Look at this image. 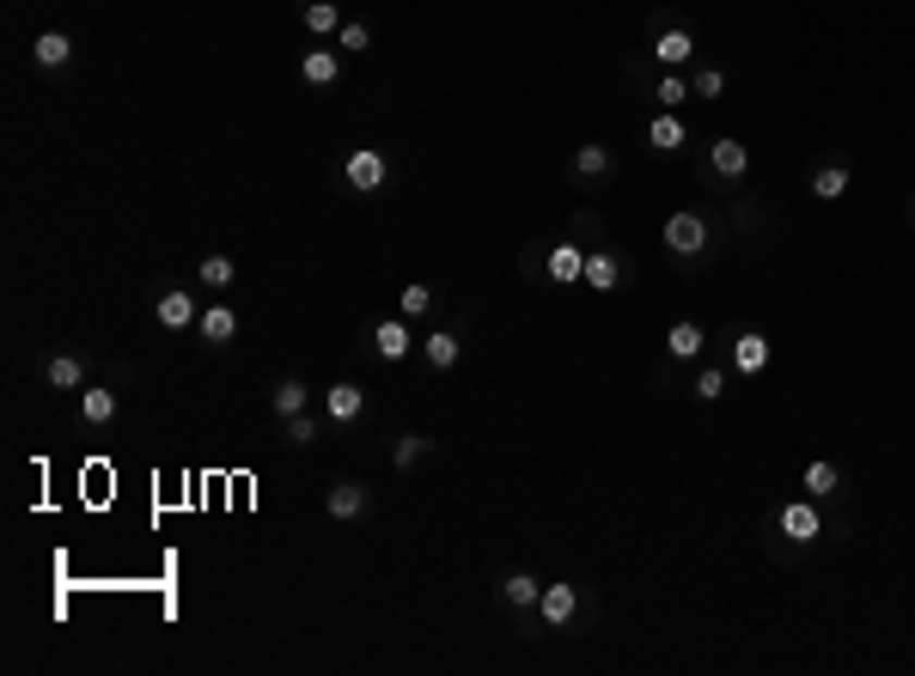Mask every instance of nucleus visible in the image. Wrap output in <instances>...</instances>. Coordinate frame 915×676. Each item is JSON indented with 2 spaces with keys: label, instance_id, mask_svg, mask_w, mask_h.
<instances>
[{
  "label": "nucleus",
  "instance_id": "nucleus-1",
  "mask_svg": "<svg viewBox=\"0 0 915 676\" xmlns=\"http://www.w3.org/2000/svg\"><path fill=\"white\" fill-rule=\"evenodd\" d=\"M659 238H666V256L683 262V268H708L714 245H720V231H714V220L702 214V208H678V214H666Z\"/></svg>",
  "mask_w": 915,
  "mask_h": 676
},
{
  "label": "nucleus",
  "instance_id": "nucleus-2",
  "mask_svg": "<svg viewBox=\"0 0 915 676\" xmlns=\"http://www.w3.org/2000/svg\"><path fill=\"white\" fill-rule=\"evenodd\" d=\"M586 610H592L586 591H580L574 579H556V585H543V598H537V628L543 634H561V628H574Z\"/></svg>",
  "mask_w": 915,
  "mask_h": 676
},
{
  "label": "nucleus",
  "instance_id": "nucleus-3",
  "mask_svg": "<svg viewBox=\"0 0 915 676\" xmlns=\"http://www.w3.org/2000/svg\"><path fill=\"white\" fill-rule=\"evenodd\" d=\"M385 184H391L385 147H348V153H342V189H348V196H379Z\"/></svg>",
  "mask_w": 915,
  "mask_h": 676
},
{
  "label": "nucleus",
  "instance_id": "nucleus-4",
  "mask_svg": "<svg viewBox=\"0 0 915 676\" xmlns=\"http://www.w3.org/2000/svg\"><path fill=\"white\" fill-rule=\"evenodd\" d=\"M153 323H159V329H171V336H184V329L202 323V299H196L184 280H159V287H153Z\"/></svg>",
  "mask_w": 915,
  "mask_h": 676
},
{
  "label": "nucleus",
  "instance_id": "nucleus-5",
  "mask_svg": "<svg viewBox=\"0 0 915 676\" xmlns=\"http://www.w3.org/2000/svg\"><path fill=\"white\" fill-rule=\"evenodd\" d=\"M745 171H751V153H745V140H732V135H714L708 140V153H702V184L720 189V184H745Z\"/></svg>",
  "mask_w": 915,
  "mask_h": 676
},
{
  "label": "nucleus",
  "instance_id": "nucleus-6",
  "mask_svg": "<svg viewBox=\"0 0 915 676\" xmlns=\"http://www.w3.org/2000/svg\"><path fill=\"white\" fill-rule=\"evenodd\" d=\"M373 500L379 493L367 488L360 476H336L324 488V512H330V524H360V518H373Z\"/></svg>",
  "mask_w": 915,
  "mask_h": 676
},
{
  "label": "nucleus",
  "instance_id": "nucleus-7",
  "mask_svg": "<svg viewBox=\"0 0 915 676\" xmlns=\"http://www.w3.org/2000/svg\"><path fill=\"white\" fill-rule=\"evenodd\" d=\"M116 415H123V402H116V385H86L74 397V427L79 433H104L116 427Z\"/></svg>",
  "mask_w": 915,
  "mask_h": 676
},
{
  "label": "nucleus",
  "instance_id": "nucleus-8",
  "mask_svg": "<svg viewBox=\"0 0 915 676\" xmlns=\"http://www.w3.org/2000/svg\"><path fill=\"white\" fill-rule=\"evenodd\" d=\"M37 378H44V390H86V385H92V354H79V348H55Z\"/></svg>",
  "mask_w": 915,
  "mask_h": 676
},
{
  "label": "nucleus",
  "instance_id": "nucleus-9",
  "mask_svg": "<svg viewBox=\"0 0 915 676\" xmlns=\"http://www.w3.org/2000/svg\"><path fill=\"white\" fill-rule=\"evenodd\" d=\"M617 177V153H610L605 140H586V147H574V159H568V184L580 189H598Z\"/></svg>",
  "mask_w": 915,
  "mask_h": 676
},
{
  "label": "nucleus",
  "instance_id": "nucleus-10",
  "mask_svg": "<svg viewBox=\"0 0 915 676\" xmlns=\"http://www.w3.org/2000/svg\"><path fill=\"white\" fill-rule=\"evenodd\" d=\"M360 348H367L373 360H409V348H416V336H409V317H379V323H367Z\"/></svg>",
  "mask_w": 915,
  "mask_h": 676
},
{
  "label": "nucleus",
  "instance_id": "nucleus-11",
  "mask_svg": "<svg viewBox=\"0 0 915 676\" xmlns=\"http://www.w3.org/2000/svg\"><path fill=\"white\" fill-rule=\"evenodd\" d=\"M196 341H202L208 354H226V348H233V341H238V311H233V299H214V305H202Z\"/></svg>",
  "mask_w": 915,
  "mask_h": 676
},
{
  "label": "nucleus",
  "instance_id": "nucleus-12",
  "mask_svg": "<svg viewBox=\"0 0 915 676\" xmlns=\"http://www.w3.org/2000/svg\"><path fill=\"white\" fill-rule=\"evenodd\" d=\"M629 280H635V262L629 256H617L610 245L586 250V287L592 292H617V287H629Z\"/></svg>",
  "mask_w": 915,
  "mask_h": 676
},
{
  "label": "nucleus",
  "instance_id": "nucleus-13",
  "mask_svg": "<svg viewBox=\"0 0 915 676\" xmlns=\"http://www.w3.org/2000/svg\"><path fill=\"white\" fill-rule=\"evenodd\" d=\"M543 280H556V287H580V280H586V250H580V245H549V250H543Z\"/></svg>",
  "mask_w": 915,
  "mask_h": 676
},
{
  "label": "nucleus",
  "instance_id": "nucleus-14",
  "mask_svg": "<svg viewBox=\"0 0 915 676\" xmlns=\"http://www.w3.org/2000/svg\"><path fill=\"white\" fill-rule=\"evenodd\" d=\"M360 415H367V390H360V385L342 378V385L324 390V421H330V427H355Z\"/></svg>",
  "mask_w": 915,
  "mask_h": 676
},
{
  "label": "nucleus",
  "instance_id": "nucleus-15",
  "mask_svg": "<svg viewBox=\"0 0 915 676\" xmlns=\"http://www.w3.org/2000/svg\"><path fill=\"white\" fill-rule=\"evenodd\" d=\"M659 67H683L690 55H696V32L690 25H671V32H653V49H647Z\"/></svg>",
  "mask_w": 915,
  "mask_h": 676
},
{
  "label": "nucleus",
  "instance_id": "nucleus-16",
  "mask_svg": "<svg viewBox=\"0 0 915 676\" xmlns=\"http://www.w3.org/2000/svg\"><path fill=\"white\" fill-rule=\"evenodd\" d=\"M311 409V385L299 378V372H287V378H275V390H269V415L287 421V415H306Z\"/></svg>",
  "mask_w": 915,
  "mask_h": 676
},
{
  "label": "nucleus",
  "instance_id": "nucleus-17",
  "mask_svg": "<svg viewBox=\"0 0 915 676\" xmlns=\"http://www.w3.org/2000/svg\"><path fill=\"white\" fill-rule=\"evenodd\" d=\"M732 372H745V378L769 372V336H763V329H739V336H732Z\"/></svg>",
  "mask_w": 915,
  "mask_h": 676
},
{
  "label": "nucleus",
  "instance_id": "nucleus-18",
  "mask_svg": "<svg viewBox=\"0 0 915 676\" xmlns=\"http://www.w3.org/2000/svg\"><path fill=\"white\" fill-rule=\"evenodd\" d=\"M67 62H74V37H67V32H37V43H32V67H37V74H62Z\"/></svg>",
  "mask_w": 915,
  "mask_h": 676
},
{
  "label": "nucleus",
  "instance_id": "nucleus-19",
  "mask_svg": "<svg viewBox=\"0 0 915 676\" xmlns=\"http://www.w3.org/2000/svg\"><path fill=\"white\" fill-rule=\"evenodd\" d=\"M647 147L653 153H683V147H690V128L678 123V110H659L647 123Z\"/></svg>",
  "mask_w": 915,
  "mask_h": 676
},
{
  "label": "nucleus",
  "instance_id": "nucleus-20",
  "mask_svg": "<svg viewBox=\"0 0 915 676\" xmlns=\"http://www.w3.org/2000/svg\"><path fill=\"white\" fill-rule=\"evenodd\" d=\"M421 354H428V366H434V372H452L458 360H465V336H458V329H428Z\"/></svg>",
  "mask_w": 915,
  "mask_h": 676
},
{
  "label": "nucleus",
  "instance_id": "nucleus-21",
  "mask_svg": "<svg viewBox=\"0 0 915 676\" xmlns=\"http://www.w3.org/2000/svg\"><path fill=\"white\" fill-rule=\"evenodd\" d=\"M299 79H306V86H336L342 49H306V55H299Z\"/></svg>",
  "mask_w": 915,
  "mask_h": 676
},
{
  "label": "nucleus",
  "instance_id": "nucleus-22",
  "mask_svg": "<svg viewBox=\"0 0 915 676\" xmlns=\"http://www.w3.org/2000/svg\"><path fill=\"white\" fill-rule=\"evenodd\" d=\"M537 598H543V579H531V573H507V579H500V603H507L512 615H531Z\"/></svg>",
  "mask_w": 915,
  "mask_h": 676
},
{
  "label": "nucleus",
  "instance_id": "nucleus-23",
  "mask_svg": "<svg viewBox=\"0 0 915 676\" xmlns=\"http://www.w3.org/2000/svg\"><path fill=\"white\" fill-rule=\"evenodd\" d=\"M812 196L818 201H842L849 196V165H842V159H824V165H812Z\"/></svg>",
  "mask_w": 915,
  "mask_h": 676
},
{
  "label": "nucleus",
  "instance_id": "nucleus-24",
  "mask_svg": "<svg viewBox=\"0 0 915 676\" xmlns=\"http://www.w3.org/2000/svg\"><path fill=\"white\" fill-rule=\"evenodd\" d=\"M800 488H806L812 500H837V493H842V470H837V463H824V458H812L806 470H800Z\"/></svg>",
  "mask_w": 915,
  "mask_h": 676
},
{
  "label": "nucleus",
  "instance_id": "nucleus-25",
  "mask_svg": "<svg viewBox=\"0 0 915 676\" xmlns=\"http://www.w3.org/2000/svg\"><path fill=\"white\" fill-rule=\"evenodd\" d=\"M702 341H708V336H702V323H690V317L671 323V329H666V360H671V366H678V360H696Z\"/></svg>",
  "mask_w": 915,
  "mask_h": 676
},
{
  "label": "nucleus",
  "instance_id": "nucleus-26",
  "mask_svg": "<svg viewBox=\"0 0 915 676\" xmlns=\"http://www.w3.org/2000/svg\"><path fill=\"white\" fill-rule=\"evenodd\" d=\"M196 280H202L208 292H226L238 280V256H226V250H214V256L196 262Z\"/></svg>",
  "mask_w": 915,
  "mask_h": 676
},
{
  "label": "nucleus",
  "instance_id": "nucleus-27",
  "mask_svg": "<svg viewBox=\"0 0 915 676\" xmlns=\"http://www.w3.org/2000/svg\"><path fill=\"white\" fill-rule=\"evenodd\" d=\"M299 18H306L311 37H336V32H342V0H306V7H299Z\"/></svg>",
  "mask_w": 915,
  "mask_h": 676
},
{
  "label": "nucleus",
  "instance_id": "nucleus-28",
  "mask_svg": "<svg viewBox=\"0 0 915 676\" xmlns=\"http://www.w3.org/2000/svg\"><path fill=\"white\" fill-rule=\"evenodd\" d=\"M434 305H440V287H428V280H409V287L397 292V317H409V323L428 317Z\"/></svg>",
  "mask_w": 915,
  "mask_h": 676
},
{
  "label": "nucleus",
  "instance_id": "nucleus-29",
  "mask_svg": "<svg viewBox=\"0 0 915 676\" xmlns=\"http://www.w3.org/2000/svg\"><path fill=\"white\" fill-rule=\"evenodd\" d=\"M318 433H324V415H311V409H306V415L281 421V439H287L294 451H311V446H318Z\"/></svg>",
  "mask_w": 915,
  "mask_h": 676
},
{
  "label": "nucleus",
  "instance_id": "nucleus-30",
  "mask_svg": "<svg viewBox=\"0 0 915 676\" xmlns=\"http://www.w3.org/2000/svg\"><path fill=\"white\" fill-rule=\"evenodd\" d=\"M421 458H434V439H428V433H397V446H391V463H397V470H416Z\"/></svg>",
  "mask_w": 915,
  "mask_h": 676
},
{
  "label": "nucleus",
  "instance_id": "nucleus-31",
  "mask_svg": "<svg viewBox=\"0 0 915 676\" xmlns=\"http://www.w3.org/2000/svg\"><path fill=\"white\" fill-rule=\"evenodd\" d=\"M653 98H659V110H678V104H690L696 92H690V79H683L678 67H666V74L653 79Z\"/></svg>",
  "mask_w": 915,
  "mask_h": 676
},
{
  "label": "nucleus",
  "instance_id": "nucleus-32",
  "mask_svg": "<svg viewBox=\"0 0 915 676\" xmlns=\"http://www.w3.org/2000/svg\"><path fill=\"white\" fill-rule=\"evenodd\" d=\"M732 390V372L727 366H702L696 372V402H720Z\"/></svg>",
  "mask_w": 915,
  "mask_h": 676
},
{
  "label": "nucleus",
  "instance_id": "nucleus-33",
  "mask_svg": "<svg viewBox=\"0 0 915 676\" xmlns=\"http://www.w3.org/2000/svg\"><path fill=\"white\" fill-rule=\"evenodd\" d=\"M336 49H342V55H367V49H373V25H367V18L342 25V32H336Z\"/></svg>",
  "mask_w": 915,
  "mask_h": 676
},
{
  "label": "nucleus",
  "instance_id": "nucleus-34",
  "mask_svg": "<svg viewBox=\"0 0 915 676\" xmlns=\"http://www.w3.org/2000/svg\"><path fill=\"white\" fill-rule=\"evenodd\" d=\"M690 92H696V98H720V92H727V67H702V74L690 79Z\"/></svg>",
  "mask_w": 915,
  "mask_h": 676
},
{
  "label": "nucleus",
  "instance_id": "nucleus-35",
  "mask_svg": "<svg viewBox=\"0 0 915 676\" xmlns=\"http://www.w3.org/2000/svg\"><path fill=\"white\" fill-rule=\"evenodd\" d=\"M671 25H690V13H683V7H653V13H647V37L653 32H671Z\"/></svg>",
  "mask_w": 915,
  "mask_h": 676
},
{
  "label": "nucleus",
  "instance_id": "nucleus-36",
  "mask_svg": "<svg viewBox=\"0 0 915 676\" xmlns=\"http://www.w3.org/2000/svg\"><path fill=\"white\" fill-rule=\"evenodd\" d=\"M574 231H580V238H592V245H598V238H605V220L592 214V208H574Z\"/></svg>",
  "mask_w": 915,
  "mask_h": 676
},
{
  "label": "nucleus",
  "instance_id": "nucleus-37",
  "mask_svg": "<svg viewBox=\"0 0 915 676\" xmlns=\"http://www.w3.org/2000/svg\"><path fill=\"white\" fill-rule=\"evenodd\" d=\"M910 226H915V208H910Z\"/></svg>",
  "mask_w": 915,
  "mask_h": 676
}]
</instances>
